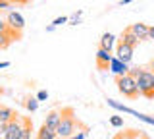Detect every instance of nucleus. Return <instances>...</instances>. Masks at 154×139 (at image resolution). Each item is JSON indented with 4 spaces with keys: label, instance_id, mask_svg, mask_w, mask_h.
Instances as JSON below:
<instances>
[{
    "label": "nucleus",
    "instance_id": "nucleus-14",
    "mask_svg": "<svg viewBox=\"0 0 154 139\" xmlns=\"http://www.w3.org/2000/svg\"><path fill=\"white\" fill-rule=\"evenodd\" d=\"M37 139H58V133H56V129H50L48 126L42 124L41 129L37 131Z\"/></svg>",
    "mask_w": 154,
    "mask_h": 139
},
{
    "label": "nucleus",
    "instance_id": "nucleus-8",
    "mask_svg": "<svg viewBox=\"0 0 154 139\" xmlns=\"http://www.w3.org/2000/svg\"><path fill=\"white\" fill-rule=\"evenodd\" d=\"M133 52H135V49L125 45V43H118V46H116V56L122 62H125V64H129L133 60Z\"/></svg>",
    "mask_w": 154,
    "mask_h": 139
},
{
    "label": "nucleus",
    "instance_id": "nucleus-17",
    "mask_svg": "<svg viewBox=\"0 0 154 139\" xmlns=\"http://www.w3.org/2000/svg\"><path fill=\"white\" fill-rule=\"evenodd\" d=\"M25 108L29 110V112H35V110L38 108V100H37V97H29V99L25 100Z\"/></svg>",
    "mask_w": 154,
    "mask_h": 139
},
{
    "label": "nucleus",
    "instance_id": "nucleus-27",
    "mask_svg": "<svg viewBox=\"0 0 154 139\" xmlns=\"http://www.w3.org/2000/svg\"><path fill=\"white\" fill-rule=\"evenodd\" d=\"M85 137H87V131H79L77 135H71L69 139H85Z\"/></svg>",
    "mask_w": 154,
    "mask_h": 139
},
{
    "label": "nucleus",
    "instance_id": "nucleus-15",
    "mask_svg": "<svg viewBox=\"0 0 154 139\" xmlns=\"http://www.w3.org/2000/svg\"><path fill=\"white\" fill-rule=\"evenodd\" d=\"M17 114L14 112L10 106H0V122L2 124H8V122H12L14 118H16Z\"/></svg>",
    "mask_w": 154,
    "mask_h": 139
},
{
    "label": "nucleus",
    "instance_id": "nucleus-32",
    "mask_svg": "<svg viewBox=\"0 0 154 139\" xmlns=\"http://www.w3.org/2000/svg\"><path fill=\"white\" fill-rule=\"evenodd\" d=\"M54 29H56V27H54V25H52V23H50V25H48V27H46V31H48V33H52V31H54Z\"/></svg>",
    "mask_w": 154,
    "mask_h": 139
},
{
    "label": "nucleus",
    "instance_id": "nucleus-5",
    "mask_svg": "<svg viewBox=\"0 0 154 139\" xmlns=\"http://www.w3.org/2000/svg\"><path fill=\"white\" fill-rule=\"evenodd\" d=\"M21 128H23V118L16 116L12 122H8L4 139H21Z\"/></svg>",
    "mask_w": 154,
    "mask_h": 139
},
{
    "label": "nucleus",
    "instance_id": "nucleus-13",
    "mask_svg": "<svg viewBox=\"0 0 154 139\" xmlns=\"http://www.w3.org/2000/svg\"><path fill=\"white\" fill-rule=\"evenodd\" d=\"M60 118H62V114L58 112V110H50L45 118V126H48L50 129H56L58 124H60Z\"/></svg>",
    "mask_w": 154,
    "mask_h": 139
},
{
    "label": "nucleus",
    "instance_id": "nucleus-36",
    "mask_svg": "<svg viewBox=\"0 0 154 139\" xmlns=\"http://www.w3.org/2000/svg\"><path fill=\"white\" fill-rule=\"evenodd\" d=\"M29 2H31V0H29Z\"/></svg>",
    "mask_w": 154,
    "mask_h": 139
},
{
    "label": "nucleus",
    "instance_id": "nucleus-29",
    "mask_svg": "<svg viewBox=\"0 0 154 139\" xmlns=\"http://www.w3.org/2000/svg\"><path fill=\"white\" fill-rule=\"evenodd\" d=\"M12 4H29V0H10Z\"/></svg>",
    "mask_w": 154,
    "mask_h": 139
},
{
    "label": "nucleus",
    "instance_id": "nucleus-16",
    "mask_svg": "<svg viewBox=\"0 0 154 139\" xmlns=\"http://www.w3.org/2000/svg\"><path fill=\"white\" fill-rule=\"evenodd\" d=\"M33 131V122L29 118H23V128H21V139H31Z\"/></svg>",
    "mask_w": 154,
    "mask_h": 139
},
{
    "label": "nucleus",
    "instance_id": "nucleus-24",
    "mask_svg": "<svg viewBox=\"0 0 154 139\" xmlns=\"http://www.w3.org/2000/svg\"><path fill=\"white\" fill-rule=\"evenodd\" d=\"M114 139H135V133H118Z\"/></svg>",
    "mask_w": 154,
    "mask_h": 139
},
{
    "label": "nucleus",
    "instance_id": "nucleus-20",
    "mask_svg": "<svg viewBox=\"0 0 154 139\" xmlns=\"http://www.w3.org/2000/svg\"><path fill=\"white\" fill-rule=\"evenodd\" d=\"M110 124H112L114 128H123V118L122 116H112L110 118Z\"/></svg>",
    "mask_w": 154,
    "mask_h": 139
},
{
    "label": "nucleus",
    "instance_id": "nucleus-12",
    "mask_svg": "<svg viewBox=\"0 0 154 139\" xmlns=\"http://www.w3.org/2000/svg\"><path fill=\"white\" fill-rule=\"evenodd\" d=\"M114 45H116V35L114 33H102V37H100V49H106L108 52H112Z\"/></svg>",
    "mask_w": 154,
    "mask_h": 139
},
{
    "label": "nucleus",
    "instance_id": "nucleus-21",
    "mask_svg": "<svg viewBox=\"0 0 154 139\" xmlns=\"http://www.w3.org/2000/svg\"><path fill=\"white\" fill-rule=\"evenodd\" d=\"M67 21H69V17H67V16H60V17H56V20L52 21V25L60 27V25H64V23H67Z\"/></svg>",
    "mask_w": 154,
    "mask_h": 139
},
{
    "label": "nucleus",
    "instance_id": "nucleus-22",
    "mask_svg": "<svg viewBox=\"0 0 154 139\" xmlns=\"http://www.w3.org/2000/svg\"><path fill=\"white\" fill-rule=\"evenodd\" d=\"M8 23H6V20H2V17H0V35H4V33H8Z\"/></svg>",
    "mask_w": 154,
    "mask_h": 139
},
{
    "label": "nucleus",
    "instance_id": "nucleus-25",
    "mask_svg": "<svg viewBox=\"0 0 154 139\" xmlns=\"http://www.w3.org/2000/svg\"><path fill=\"white\" fill-rule=\"evenodd\" d=\"M12 6H14V4L10 2V0H2V2H0V10H10Z\"/></svg>",
    "mask_w": 154,
    "mask_h": 139
},
{
    "label": "nucleus",
    "instance_id": "nucleus-30",
    "mask_svg": "<svg viewBox=\"0 0 154 139\" xmlns=\"http://www.w3.org/2000/svg\"><path fill=\"white\" fill-rule=\"evenodd\" d=\"M148 39L154 41V27H148Z\"/></svg>",
    "mask_w": 154,
    "mask_h": 139
},
{
    "label": "nucleus",
    "instance_id": "nucleus-7",
    "mask_svg": "<svg viewBox=\"0 0 154 139\" xmlns=\"http://www.w3.org/2000/svg\"><path fill=\"white\" fill-rule=\"evenodd\" d=\"M94 58H96V68H98V70H108L110 62H112V52H108L106 49H100V46H98Z\"/></svg>",
    "mask_w": 154,
    "mask_h": 139
},
{
    "label": "nucleus",
    "instance_id": "nucleus-31",
    "mask_svg": "<svg viewBox=\"0 0 154 139\" xmlns=\"http://www.w3.org/2000/svg\"><path fill=\"white\" fill-rule=\"evenodd\" d=\"M8 66H10V62H0V70H2V68H8Z\"/></svg>",
    "mask_w": 154,
    "mask_h": 139
},
{
    "label": "nucleus",
    "instance_id": "nucleus-35",
    "mask_svg": "<svg viewBox=\"0 0 154 139\" xmlns=\"http://www.w3.org/2000/svg\"><path fill=\"white\" fill-rule=\"evenodd\" d=\"M0 139H4V137H2V135H0Z\"/></svg>",
    "mask_w": 154,
    "mask_h": 139
},
{
    "label": "nucleus",
    "instance_id": "nucleus-2",
    "mask_svg": "<svg viewBox=\"0 0 154 139\" xmlns=\"http://www.w3.org/2000/svg\"><path fill=\"white\" fill-rule=\"evenodd\" d=\"M116 85H118V91L127 99H137L139 95V87H137V79L133 75L125 74V75H118L116 77Z\"/></svg>",
    "mask_w": 154,
    "mask_h": 139
},
{
    "label": "nucleus",
    "instance_id": "nucleus-9",
    "mask_svg": "<svg viewBox=\"0 0 154 139\" xmlns=\"http://www.w3.org/2000/svg\"><path fill=\"white\" fill-rule=\"evenodd\" d=\"M129 64H125V62H122L118 58V56H112V62H110V71L118 77V75H125V74H129Z\"/></svg>",
    "mask_w": 154,
    "mask_h": 139
},
{
    "label": "nucleus",
    "instance_id": "nucleus-10",
    "mask_svg": "<svg viewBox=\"0 0 154 139\" xmlns=\"http://www.w3.org/2000/svg\"><path fill=\"white\" fill-rule=\"evenodd\" d=\"M129 29L137 35L139 41H146L148 39V25L146 23H133V25H129Z\"/></svg>",
    "mask_w": 154,
    "mask_h": 139
},
{
    "label": "nucleus",
    "instance_id": "nucleus-11",
    "mask_svg": "<svg viewBox=\"0 0 154 139\" xmlns=\"http://www.w3.org/2000/svg\"><path fill=\"white\" fill-rule=\"evenodd\" d=\"M119 43H125V45H129V46H133V49H135V46H137L141 41H139V39H137V35H135V33L127 27V29H123L122 37H119Z\"/></svg>",
    "mask_w": 154,
    "mask_h": 139
},
{
    "label": "nucleus",
    "instance_id": "nucleus-37",
    "mask_svg": "<svg viewBox=\"0 0 154 139\" xmlns=\"http://www.w3.org/2000/svg\"><path fill=\"white\" fill-rule=\"evenodd\" d=\"M0 2H2V0H0Z\"/></svg>",
    "mask_w": 154,
    "mask_h": 139
},
{
    "label": "nucleus",
    "instance_id": "nucleus-26",
    "mask_svg": "<svg viewBox=\"0 0 154 139\" xmlns=\"http://www.w3.org/2000/svg\"><path fill=\"white\" fill-rule=\"evenodd\" d=\"M141 70H143V68H131V70H129V75H133V77L137 79V75L141 74Z\"/></svg>",
    "mask_w": 154,
    "mask_h": 139
},
{
    "label": "nucleus",
    "instance_id": "nucleus-3",
    "mask_svg": "<svg viewBox=\"0 0 154 139\" xmlns=\"http://www.w3.org/2000/svg\"><path fill=\"white\" fill-rule=\"evenodd\" d=\"M137 87L143 97L154 99V74L150 70H141V74L137 75Z\"/></svg>",
    "mask_w": 154,
    "mask_h": 139
},
{
    "label": "nucleus",
    "instance_id": "nucleus-4",
    "mask_svg": "<svg viewBox=\"0 0 154 139\" xmlns=\"http://www.w3.org/2000/svg\"><path fill=\"white\" fill-rule=\"evenodd\" d=\"M106 103H108V106H112V108H116V110H119V112L131 114V116H135L137 120H141V122H144V124H148V126H154V118H152V116H146V114H141V112H137V110H133V108L125 106V104L118 103V100H114V99H108Z\"/></svg>",
    "mask_w": 154,
    "mask_h": 139
},
{
    "label": "nucleus",
    "instance_id": "nucleus-18",
    "mask_svg": "<svg viewBox=\"0 0 154 139\" xmlns=\"http://www.w3.org/2000/svg\"><path fill=\"white\" fill-rule=\"evenodd\" d=\"M14 43V39L10 35H6V33H4V35H0V50H4V49H8L10 45H12Z\"/></svg>",
    "mask_w": 154,
    "mask_h": 139
},
{
    "label": "nucleus",
    "instance_id": "nucleus-23",
    "mask_svg": "<svg viewBox=\"0 0 154 139\" xmlns=\"http://www.w3.org/2000/svg\"><path fill=\"white\" fill-rule=\"evenodd\" d=\"M46 99H48V91L42 89V91H38V93H37V100H38V103H41V100H46Z\"/></svg>",
    "mask_w": 154,
    "mask_h": 139
},
{
    "label": "nucleus",
    "instance_id": "nucleus-19",
    "mask_svg": "<svg viewBox=\"0 0 154 139\" xmlns=\"http://www.w3.org/2000/svg\"><path fill=\"white\" fill-rule=\"evenodd\" d=\"M81 16H83V12H75L73 14V16H71L69 17V25H79V23H81Z\"/></svg>",
    "mask_w": 154,
    "mask_h": 139
},
{
    "label": "nucleus",
    "instance_id": "nucleus-28",
    "mask_svg": "<svg viewBox=\"0 0 154 139\" xmlns=\"http://www.w3.org/2000/svg\"><path fill=\"white\" fill-rule=\"evenodd\" d=\"M6 126H8V124H2V122H0V135H4V133H6Z\"/></svg>",
    "mask_w": 154,
    "mask_h": 139
},
{
    "label": "nucleus",
    "instance_id": "nucleus-34",
    "mask_svg": "<svg viewBox=\"0 0 154 139\" xmlns=\"http://www.w3.org/2000/svg\"><path fill=\"white\" fill-rule=\"evenodd\" d=\"M150 71H152V74H154V60L150 62Z\"/></svg>",
    "mask_w": 154,
    "mask_h": 139
},
{
    "label": "nucleus",
    "instance_id": "nucleus-6",
    "mask_svg": "<svg viewBox=\"0 0 154 139\" xmlns=\"http://www.w3.org/2000/svg\"><path fill=\"white\" fill-rule=\"evenodd\" d=\"M6 23H8L10 29L19 31V33H21V31H23V27H25V20H23V16H21L19 12H14V10H10V12H8V16H6Z\"/></svg>",
    "mask_w": 154,
    "mask_h": 139
},
{
    "label": "nucleus",
    "instance_id": "nucleus-33",
    "mask_svg": "<svg viewBox=\"0 0 154 139\" xmlns=\"http://www.w3.org/2000/svg\"><path fill=\"white\" fill-rule=\"evenodd\" d=\"M133 2V0H122V2H119V4H122V6H123V4H131Z\"/></svg>",
    "mask_w": 154,
    "mask_h": 139
},
{
    "label": "nucleus",
    "instance_id": "nucleus-1",
    "mask_svg": "<svg viewBox=\"0 0 154 139\" xmlns=\"http://www.w3.org/2000/svg\"><path fill=\"white\" fill-rule=\"evenodd\" d=\"M62 118H60V124L56 128V133H58V139H67L73 135L75 128H77V120H75V114H73V108H62L60 110Z\"/></svg>",
    "mask_w": 154,
    "mask_h": 139
}]
</instances>
